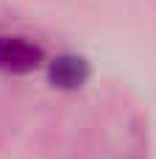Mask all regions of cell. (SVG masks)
Listing matches in <instances>:
<instances>
[{"instance_id":"1","label":"cell","mask_w":156,"mask_h":159,"mask_svg":"<svg viewBox=\"0 0 156 159\" xmlns=\"http://www.w3.org/2000/svg\"><path fill=\"white\" fill-rule=\"evenodd\" d=\"M45 61V50L28 36H0V70L8 75L33 73Z\"/></svg>"},{"instance_id":"2","label":"cell","mask_w":156,"mask_h":159,"mask_svg":"<svg viewBox=\"0 0 156 159\" xmlns=\"http://www.w3.org/2000/svg\"><path fill=\"white\" fill-rule=\"evenodd\" d=\"M47 75H50V84L59 89H78L87 81L89 70H87V61L78 56H59L47 64Z\"/></svg>"}]
</instances>
